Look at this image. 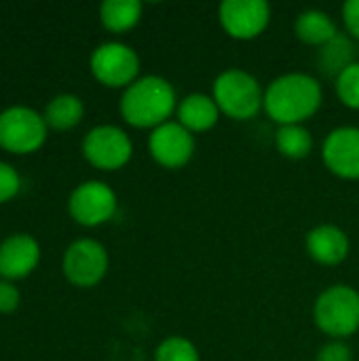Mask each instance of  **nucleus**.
I'll use <instances>...</instances> for the list:
<instances>
[{"label":"nucleus","mask_w":359,"mask_h":361,"mask_svg":"<svg viewBox=\"0 0 359 361\" xmlns=\"http://www.w3.org/2000/svg\"><path fill=\"white\" fill-rule=\"evenodd\" d=\"M324 104L322 82L307 72H286L264 87V112L277 127L305 125Z\"/></svg>","instance_id":"obj_1"},{"label":"nucleus","mask_w":359,"mask_h":361,"mask_svg":"<svg viewBox=\"0 0 359 361\" xmlns=\"http://www.w3.org/2000/svg\"><path fill=\"white\" fill-rule=\"evenodd\" d=\"M154 361H201V355L193 341L174 334L159 343L154 351Z\"/></svg>","instance_id":"obj_21"},{"label":"nucleus","mask_w":359,"mask_h":361,"mask_svg":"<svg viewBox=\"0 0 359 361\" xmlns=\"http://www.w3.org/2000/svg\"><path fill=\"white\" fill-rule=\"evenodd\" d=\"M47 140V123L42 114L25 106H13L0 112V148L28 154L38 150Z\"/></svg>","instance_id":"obj_6"},{"label":"nucleus","mask_w":359,"mask_h":361,"mask_svg":"<svg viewBox=\"0 0 359 361\" xmlns=\"http://www.w3.org/2000/svg\"><path fill=\"white\" fill-rule=\"evenodd\" d=\"M85 116V106H83V99L72 95V93H61V95H55L47 108H44V123L47 127L55 129V131H68L72 127H76Z\"/></svg>","instance_id":"obj_18"},{"label":"nucleus","mask_w":359,"mask_h":361,"mask_svg":"<svg viewBox=\"0 0 359 361\" xmlns=\"http://www.w3.org/2000/svg\"><path fill=\"white\" fill-rule=\"evenodd\" d=\"M222 112L216 104V99L209 93H188L178 102L176 108V121L186 127L190 133H207L212 131Z\"/></svg>","instance_id":"obj_15"},{"label":"nucleus","mask_w":359,"mask_h":361,"mask_svg":"<svg viewBox=\"0 0 359 361\" xmlns=\"http://www.w3.org/2000/svg\"><path fill=\"white\" fill-rule=\"evenodd\" d=\"M40 262V247L30 235H11L0 243V277L6 281L28 277Z\"/></svg>","instance_id":"obj_14"},{"label":"nucleus","mask_w":359,"mask_h":361,"mask_svg":"<svg viewBox=\"0 0 359 361\" xmlns=\"http://www.w3.org/2000/svg\"><path fill=\"white\" fill-rule=\"evenodd\" d=\"M91 74L97 82L110 89H127L140 78V55L133 47L108 40L93 49L89 57Z\"/></svg>","instance_id":"obj_5"},{"label":"nucleus","mask_w":359,"mask_h":361,"mask_svg":"<svg viewBox=\"0 0 359 361\" xmlns=\"http://www.w3.org/2000/svg\"><path fill=\"white\" fill-rule=\"evenodd\" d=\"M197 150L195 133L182 127L178 121H167L150 131L148 152L157 165L163 169H182L186 167Z\"/></svg>","instance_id":"obj_10"},{"label":"nucleus","mask_w":359,"mask_h":361,"mask_svg":"<svg viewBox=\"0 0 359 361\" xmlns=\"http://www.w3.org/2000/svg\"><path fill=\"white\" fill-rule=\"evenodd\" d=\"M212 97L216 99L222 116L233 121H250L264 110V89L260 80L243 68H229L220 72L214 80Z\"/></svg>","instance_id":"obj_3"},{"label":"nucleus","mask_w":359,"mask_h":361,"mask_svg":"<svg viewBox=\"0 0 359 361\" xmlns=\"http://www.w3.org/2000/svg\"><path fill=\"white\" fill-rule=\"evenodd\" d=\"M61 269L72 286L93 288L108 273V252L95 239H78L66 250Z\"/></svg>","instance_id":"obj_11"},{"label":"nucleus","mask_w":359,"mask_h":361,"mask_svg":"<svg viewBox=\"0 0 359 361\" xmlns=\"http://www.w3.org/2000/svg\"><path fill=\"white\" fill-rule=\"evenodd\" d=\"M275 148L284 159L303 161L313 152V135L305 125H281L275 131Z\"/></svg>","instance_id":"obj_19"},{"label":"nucleus","mask_w":359,"mask_h":361,"mask_svg":"<svg viewBox=\"0 0 359 361\" xmlns=\"http://www.w3.org/2000/svg\"><path fill=\"white\" fill-rule=\"evenodd\" d=\"M19 188H21L19 173L8 163L0 161V203L13 199L19 192Z\"/></svg>","instance_id":"obj_24"},{"label":"nucleus","mask_w":359,"mask_h":361,"mask_svg":"<svg viewBox=\"0 0 359 361\" xmlns=\"http://www.w3.org/2000/svg\"><path fill=\"white\" fill-rule=\"evenodd\" d=\"M144 15L140 0H106L99 6V21L108 32L123 34L133 30Z\"/></svg>","instance_id":"obj_17"},{"label":"nucleus","mask_w":359,"mask_h":361,"mask_svg":"<svg viewBox=\"0 0 359 361\" xmlns=\"http://www.w3.org/2000/svg\"><path fill=\"white\" fill-rule=\"evenodd\" d=\"M334 91L343 106L349 110H359V59L334 78Z\"/></svg>","instance_id":"obj_22"},{"label":"nucleus","mask_w":359,"mask_h":361,"mask_svg":"<svg viewBox=\"0 0 359 361\" xmlns=\"http://www.w3.org/2000/svg\"><path fill=\"white\" fill-rule=\"evenodd\" d=\"M307 254L322 267H339L351 252L349 235L336 224H317L305 237Z\"/></svg>","instance_id":"obj_13"},{"label":"nucleus","mask_w":359,"mask_h":361,"mask_svg":"<svg viewBox=\"0 0 359 361\" xmlns=\"http://www.w3.org/2000/svg\"><path fill=\"white\" fill-rule=\"evenodd\" d=\"M218 21L233 40H254L271 23V4L267 0H224L218 6Z\"/></svg>","instance_id":"obj_9"},{"label":"nucleus","mask_w":359,"mask_h":361,"mask_svg":"<svg viewBox=\"0 0 359 361\" xmlns=\"http://www.w3.org/2000/svg\"><path fill=\"white\" fill-rule=\"evenodd\" d=\"M343 23L347 30V36L359 42V0H347L343 4Z\"/></svg>","instance_id":"obj_25"},{"label":"nucleus","mask_w":359,"mask_h":361,"mask_svg":"<svg viewBox=\"0 0 359 361\" xmlns=\"http://www.w3.org/2000/svg\"><path fill=\"white\" fill-rule=\"evenodd\" d=\"M326 169L341 180H359V127L343 125L332 129L322 144Z\"/></svg>","instance_id":"obj_12"},{"label":"nucleus","mask_w":359,"mask_h":361,"mask_svg":"<svg viewBox=\"0 0 359 361\" xmlns=\"http://www.w3.org/2000/svg\"><path fill=\"white\" fill-rule=\"evenodd\" d=\"M178 95L174 85L159 74L140 76L121 95V116L127 125L138 129H157L171 121L178 108Z\"/></svg>","instance_id":"obj_2"},{"label":"nucleus","mask_w":359,"mask_h":361,"mask_svg":"<svg viewBox=\"0 0 359 361\" xmlns=\"http://www.w3.org/2000/svg\"><path fill=\"white\" fill-rule=\"evenodd\" d=\"M315 361H355V355L345 341H328L320 347Z\"/></svg>","instance_id":"obj_23"},{"label":"nucleus","mask_w":359,"mask_h":361,"mask_svg":"<svg viewBox=\"0 0 359 361\" xmlns=\"http://www.w3.org/2000/svg\"><path fill=\"white\" fill-rule=\"evenodd\" d=\"M317 330L332 341H345L359 332V292L347 283L326 288L313 305Z\"/></svg>","instance_id":"obj_4"},{"label":"nucleus","mask_w":359,"mask_h":361,"mask_svg":"<svg viewBox=\"0 0 359 361\" xmlns=\"http://www.w3.org/2000/svg\"><path fill=\"white\" fill-rule=\"evenodd\" d=\"M85 159L102 171L123 169L133 157V142L129 133L116 125H97L83 140Z\"/></svg>","instance_id":"obj_7"},{"label":"nucleus","mask_w":359,"mask_h":361,"mask_svg":"<svg viewBox=\"0 0 359 361\" xmlns=\"http://www.w3.org/2000/svg\"><path fill=\"white\" fill-rule=\"evenodd\" d=\"M294 34L300 42L322 49L328 42H332L341 32H339V23L330 13L322 8H307L298 13L294 21Z\"/></svg>","instance_id":"obj_16"},{"label":"nucleus","mask_w":359,"mask_h":361,"mask_svg":"<svg viewBox=\"0 0 359 361\" xmlns=\"http://www.w3.org/2000/svg\"><path fill=\"white\" fill-rule=\"evenodd\" d=\"M118 209L116 192L99 180H87L78 184L70 199H68V212L72 220H76L80 226H102L108 220L114 218Z\"/></svg>","instance_id":"obj_8"},{"label":"nucleus","mask_w":359,"mask_h":361,"mask_svg":"<svg viewBox=\"0 0 359 361\" xmlns=\"http://www.w3.org/2000/svg\"><path fill=\"white\" fill-rule=\"evenodd\" d=\"M353 61H358L355 57V44L353 38L347 34H339L332 42H328L326 47L320 49L317 53V63L320 70L330 74V76H339L347 66H351Z\"/></svg>","instance_id":"obj_20"},{"label":"nucleus","mask_w":359,"mask_h":361,"mask_svg":"<svg viewBox=\"0 0 359 361\" xmlns=\"http://www.w3.org/2000/svg\"><path fill=\"white\" fill-rule=\"evenodd\" d=\"M19 307V292L11 281H0V313H13Z\"/></svg>","instance_id":"obj_26"}]
</instances>
